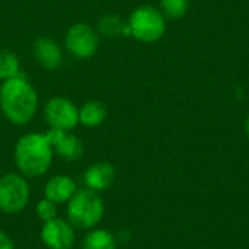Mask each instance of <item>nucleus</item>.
<instances>
[{"label":"nucleus","instance_id":"f257e3e1","mask_svg":"<svg viewBox=\"0 0 249 249\" xmlns=\"http://www.w3.org/2000/svg\"><path fill=\"white\" fill-rule=\"evenodd\" d=\"M38 107V92L25 74L0 83V111L10 124L26 125L36 115Z\"/></svg>","mask_w":249,"mask_h":249},{"label":"nucleus","instance_id":"f03ea898","mask_svg":"<svg viewBox=\"0 0 249 249\" xmlns=\"http://www.w3.org/2000/svg\"><path fill=\"white\" fill-rule=\"evenodd\" d=\"M54 159L53 146L45 133H26L20 136L13 149L18 172L25 178H39L47 174Z\"/></svg>","mask_w":249,"mask_h":249},{"label":"nucleus","instance_id":"7ed1b4c3","mask_svg":"<svg viewBox=\"0 0 249 249\" xmlns=\"http://www.w3.org/2000/svg\"><path fill=\"white\" fill-rule=\"evenodd\" d=\"M67 220L74 229L90 231L96 228L105 214V204L99 193L89 188L77 190L66 207Z\"/></svg>","mask_w":249,"mask_h":249},{"label":"nucleus","instance_id":"20e7f679","mask_svg":"<svg viewBox=\"0 0 249 249\" xmlns=\"http://www.w3.org/2000/svg\"><path fill=\"white\" fill-rule=\"evenodd\" d=\"M127 23L130 28V36L144 44L158 42L166 32L165 15L160 9L150 4L136 7L130 13Z\"/></svg>","mask_w":249,"mask_h":249},{"label":"nucleus","instance_id":"39448f33","mask_svg":"<svg viewBox=\"0 0 249 249\" xmlns=\"http://www.w3.org/2000/svg\"><path fill=\"white\" fill-rule=\"evenodd\" d=\"M31 198L28 178L19 172H9L0 177V212L16 214L22 212Z\"/></svg>","mask_w":249,"mask_h":249},{"label":"nucleus","instance_id":"423d86ee","mask_svg":"<svg viewBox=\"0 0 249 249\" xmlns=\"http://www.w3.org/2000/svg\"><path fill=\"white\" fill-rule=\"evenodd\" d=\"M64 48L77 60L92 58L99 48V34L96 28L86 22L73 23L64 35Z\"/></svg>","mask_w":249,"mask_h":249},{"label":"nucleus","instance_id":"0eeeda50","mask_svg":"<svg viewBox=\"0 0 249 249\" xmlns=\"http://www.w3.org/2000/svg\"><path fill=\"white\" fill-rule=\"evenodd\" d=\"M44 118L53 130L73 131L79 125V107L66 96H54L44 105Z\"/></svg>","mask_w":249,"mask_h":249},{"label":"nucleus","instance_id":"6e6552de","mask_svg":"<svg viewBox=\"0 0 249 249\" xmlns=\"http://www.w3.org/2000/svg\"><path fill=\"white\" fill-rule=\"evenodd\" d=\"M41 241L48 249H71L76 244V231L69 220L55 217L41 228Z\"/></svg>","mask_w":249,"mask_h":249},{"label":"nucleus","instance_id":"1a4fd4ad","mask_svg":"<svg viewBox=\"0 0 249 249\" xmlns=\"http://www.w3.org/2000/svg\"><path fill=\"white\" fill-rule=\"evenodd\" d=\"M45 134H47V137L53 146L54 155L60 156L63 160L76 162L83 156V152H85L83 143L71 131L50 128Z\"/></svg>","mask_w":249,"mask_h":249},{"label":"nucleus","instance_id":"9d476101","mask_svg":"<svg viewBox=\"0 0 249 249\" xmlns=\"http://www.w3.org/2000/svg\"><path fill=\"white\" fill-rule=\"evenodd\" d=\"M32 54L36 63L48 71L58 70L64 60L61 45L50 36H38L32 44Z\"/></svg>","mask_w":249,"mask_h":249},{"label":"nucleus","instance_id":"9b49d317","mask_svg":"<svg viewBox=\"0 0 249 249\" xmlns=\"http://www.w3.org/2000/svg\"><path fill=\"white\" fill-rule=\"evenodd\" d=\"M115 177H117V172H115L114 165L105 160H99L86 168L83 174V182L86 188L101 193V191L108 190L114 184Z\"/></svg>","mask_w":249,"mask_h":249},{"label":"nucleus","instance_id":"f8f14e48","mask_svg":"<svg viewBox=\"0 0 249 249\" xmlns=\"http://www.w3.org/2000/svg\"><path fill=\"white\" fill-rule=\"evenodd\" d=\"M76 181L69 175H55L51 177L45 187H44V197L51 200L53 203L58 204H67L70 198L77 191Z\"/></svg>","mask_w":249,"mask_h":249},{"label":"nucleus","instance_id":"ddd939ff","mask_svg":"<svg viewBox=\"0 0 249 249\" xmlns=\"http://www.w3.org/2000/svg\"><path fill=\"white\" fill-rule=\"evenodd\" d=\"M96 31L99 36L108 38V39H115L121 36H130V28L127 20H124L120 15L115 13H105L99 18Z\"/></svg>","mask_w":249,"mask_h":249},{"label":"nucleus","instance_id":"4468645a","mask_svg":"<svg viewBox=\"0 0 249 249\" xmlns=\"http://www.w3.org/2000/svg\"><path fill=\"white\" fill-rule=\"evenodd\" d=\"M108 117V111L105 104L96 99L86 101L82 107H79V124L86 128H96L105 123Z\"/></svg>","mask_w":249,"mask_h":249},{"label":"nucleus","instance_id":"2eb2a0df","mask_svg":"<svg viewBox=\"0 0 249 249\" xmlns=\"http://www.w3.org/2000/svg\"><path fill=\"white\" fill-rule=\"evenodd\" d=\"M117 236L112 232L101 228L90 229L82 242V249H117Z\"/></svg>","mask_w":249,"mask_h":249},{"label":"nucleus","instance_id":"dca6fc26","mask_svg":"<svg viewBox=\"0 0 249 249\" xmlns=\"http://www.w3.org/2000/svg\"><path fill=\"white\" fill-rule=\"evenodd\" d=\"M19 76H23L19 55L10 50H0V82Z\"/></svg>","mask_w":249,"mask_h":249},{"label":"nucleus","instance_id":"f3484780","mask_svg":"<svg viewBox=\"0 0 249 249\" xmlns=\"http://www.w3.org/2000/svg\"><path fill=\"white\" fill-rule=\"evenodd\" d=\"M160 12L168 19H181L187 15L190 7V0H159Z\"/></svg>","mask_w":249,"mask_h":249},{"label":"nucleus","instance_id":"a211bd4d","mask_svg":"<svg viewBox=\"0 0 249 249\" xmlns=\"http://www.w3.org/2000/svg\"><path fill=\"white\" fill-rule=\"evenodd\" d=\"M35 212H36V216L42 220V223L45 222H50L55 217H58V209H57V204L53 203L51 200L48 198H41L38 203H36V207H35Z\"/></svg>","mask_w":249,"mask_h":249},{"label":"nucleus","instance_id":"6ab92c4d","mask_svg":"<svg viewBox=\"0 0 249 249\" xmlns=\"http://www.w3.org/2000/svg\"><path fill=\"white\" fill-rule=\"evenodd\" d=\"M0 249H15L13 239L3 231H0Z\"/></svg>","mask_w":249,"mask_h":249},{"label":"nucleus","instance_id":"aec40b11","mask_svg":"<svg viewBox=\"0 0 249 249\" xmlns=\"http://www.w3.org/2000/svg\"><path fill=\"white\" fill-rule=\"evenodd\" d=\"M245 131H247V136H248L249 139V114L248 117H247V121H245Z\"/></svg>","mask_w":249,"mask_h":249}]
</instances>
